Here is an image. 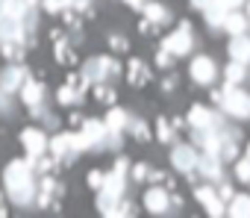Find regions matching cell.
Instances as JSON below:
<instances>
[{"label":"cell","mask_w":250,"mask_h":218,"mask_svg":"<svg viewBox=\"0 0 250 218\" xmlns=\"http://www.w3.org/2000/svg\"><path fill=\"white\" fill-rule=\"evenodd\" d=\"M127 171H130L127 156H118L115 171H109L106 183L97 189V209L103 215H115V206L124 200V192H127Z\"/></svg>","instance_id":"2"},{"label":"cell","mask_w":250,"mask_h":218,"mask_svg":"<svg viewBox=\"0 0 250 218\" xmlns=\"http://www.w3.org/2000/svg\"><path fill=\"white\" fill-rule=\"evenodd\" d=\"M174 133H177V127H174V121H168V118H159L156 121V139L159 142H174Z\"/></svg>","instance_id":"27"},{"label":"cell","mask_w":250,"mask_h":218,"mask_svg":"<svg viewBox=\"0 0 250 218\" xmlns=\"http://www.w3.org/2000/svg\"><path fill=\"white\" fill-rule=\"evenodd\" d=\"M227 215H250V195H232Z\"/></svg>","instance_id":"24"},{"label":"cell","mask_w":250,"mask_h":218,"mask_svg":"<svg viewBox=\"0 0 250 218\" xmlns=\"http://www.w3.org/2000/svg\"><path fill=\"white\" fill-rule=\"evenodd\" d=\"M0 212H6V206H3V197H0Z\"/></svg>","instance_id":"44"},{"label":"cell","mask_w":250,"mask_h":218,"mask_svg":"<svg viewBox=\"0 0 250 218\" xmlns=\"http://www.w3.org/2000/svg\"><path fill=\"white\" fill-rule=\"evenodd\" d=\"M103 124H106L109 133H124V130H127V124H130V112H127V109L112 106V109H109V115L103 118Z\"/></svg>","instance_id":"20"},{"label":"cell","mask_w":250,"mask_h":218,"mask_svg":"<svg viewBox=\"0 0 250 218\" xmlns=\"http://www.w3.org/2000/svg\"><path fill=\"white\" fill-rule=\"evenodd\" d=\"M218 3L224 6V9H238V6H244L247 0H218Z\"/></svg>","instance_id":"37"},{"label":"cell","mask_w":250,"mask_h":218,"mask_svg":"<svg viewBox=\"0 0 250 218\" xmlns=\"http://www.w3.org/2000/svg\"><path fill=\"white\" fill-rule=\"evenodd\" d=\"M197 174L206 177L209 183H221L224 180V159L215 156V153H203L200 151V156H197Z\"/></svg>","instance_id":"12"},{"label":"cell","mask_w":250,"mask_h":218,"mask_svg":"<svg viewBox=\"0 0 250 218\" xmlns=\"http://www.w3.org/2000/svg\"><path fill=\"white\" fill-rule=\"evenodd\" d=\"M3 186H6V197L18 206H27L36 200V186H39V174L33 171L30 159H12L3 168Z\"/></svg>","instance_id":"1"},{"label":"cell","mask_w":250,"mask_h":218,"mask_svg":"<svg viewBox=\"0 0 250 218\" xmlns=\"http://www.w3.org/2000/svg\"><path fill=\"white\" fill-rule=\"evenodd\" d=\"M224 33H229V36H244V33H250V18H247L244 12H238V9H229V12H227V21H224Z\"/></svg>","instance_id":"17"},{"label":"cell","mask_w":250,"mask_h":218,"mask_svg":"<svg viewBox=\"0 0 250 218\" xmlns=\"http://www.w3.org/2000/svg\"><path fill=\"white\" fill-rule=\"evenodd\" d=\"M162 88L171 91V88H174V77H165V80H162Z\"/></svg>","instance_id":"42"},{"label":"cell","mask_w":250,"mask_h":218,"mask_svg":"<svg viewBox=\"0 0 250 218\" xmlns=\"http://www.w3.org/2000/svg\"><path fill=\"white\" fill-rule=\"evenodd\" d=\"M21 145H24L27 156H42V153H47V136H44V130H39V127H24V130H21Z\"/></svg>","instance_id":"13"},{"label":"cell","mask_w":250,"mask_h":218,"mask_svg":"<svg viewBox=\"0 0 250 218\" xmlns=\"http://www.w3.org/2000/svg\"><path fill=\"white\" fill-rule=\"evenodd\" d=\"M145 209L153 212V215H165V212L171 209V195H168V189L150 186V189L145 192Z\"/></svg>","instance_id":"14"},{"label":"cell","mask_w":250,"mask_h":218,"mask_svg":"<svg viewBox=\"0 0 250 218\" xmlns=\"http://www.w3.org/2000/svg\"><path fill=\"white\" fill-rule=\"evenodd\" d=\"M235 177L241 180V183H250V159L244 156V159H235Z\"/></svg>","instance_id":"30"},{"label":"cell","mask_w":250,"mask_h":218,"mask_svg":"<svg viewBox=\"0 0 250 218\" xmlns=\"http://www.w3.org/2000/svg\"><path fill=\"white\" fill-rule=\"evenodd\" d=\"M44 94H47V88H44V83H39V80H27V83L21 86V100H24L30 109L42 106V103H44Z\"/></svg>","instance_id":"16"},{"label":"cell","mask_w":250,"mask_h":218,"mask_svg":"<svg viewBox=\"0 0 250 218\" xmlns=\"http://www.w3.org/2000/svg\"><path fill=\"white\" fill-rule=\"evenodd\" d=\"M147 177H150V165H145V162L133 165V180H136V183H145Z\"/></svg>","instance_id":"33"},{"label":"cell","mask_w":250,"mask_h":218,"mask_svg":"<svg viewBox=\"0 0 250 218\" xmlns=\"http://www.w3.org/2000/svg\"><path fill=\"white\" fill-rule=\"evenodd\" d=\"M103 183H106V171H97V168H94V171H88V186H91L94 192H97Z\"/></svg>","instance_id":"34"},{"label":"cell","mask_w":250,"mask_h":218,"mask_svg":"<svg viewBox=\"0 0 250 218\" xmlns=\"http://www.w3.org/2000/svg\"><path fill=\"white\" fill-rule=\"evenodd\" d=\"M109 44H112L115 53H127V50H130V42L124 39L121 33H112V36H109Z\"/></svg>","instance_id":"31"},{"label":"cell","mask_w":250,"mask_h":218,"mask_svg":"<svg viewBox=\"0 0 250 218\" xmlns=\"http://www.w3.org/2000/svg\"><path fill=\"white\" fill-rule=\"evenodd\" d=\"M227 12L229 9H224L218 0H212V3L203 9V15H206V24H209V30H224V21H227Z\"/></svg>","instance_id":"21"},{"label":"cell","mask_w":250,"mask_h":218,"mask_svg":"<svg viewBox=\"0 0 250 218\" xmlns=\"http://www.w3.org/2000/svg\"><path fill=\"white\" fill-rule=\"evenodd\" d=\"M162 47H165L168 53H174V56H186V53H191V47H194L191 27H188V24H180L174 33H168V39L162 42Z\"/></svg>","instance_id":"10"},{"label":"cell","mask_w":250,"mask_h":218,"mask_svg":"<svg viewBox=\"0 0 250 218\" xmlns=\"http://www.w3.org/2000/svg\"><path fill=\"white\" fill-rule=\"evenodd\" d=\"M0 112H6V115L12 112V100H9L6 91H0Z\"/></svg>","instance_id":"36"},{"label":"cell","mask_w":250,"mask_h":218,"mask_svg":"<svg viewBox=\"0 0 250 218\" xmlns=\"http://www.w3.org/2000/svg\"><path fill=\"white\" fill-rule=\"evenodd\" d=\"M188 74H191L194 83H200V86H212L215 77H218V65H215V59H209V56H194Z\"/></svg>","instance_id":"11"},{"label":"cell","mask_w":250,"mask_h":218,"mask_svg":"<svg viewBox=\"0 0 250 218\" xmlns=\"http://www.w3.org/2000/svg\"><path fill=\"white\" fill-rule=\"evenodd\" d=\"M186 121H188L191 130H200V133H221V130L229 127L218 112H212L209 106H191V112H188Z\"/></svg>","instance_id":"7"},{"label":"cell","mask_w":250,"mask_h":218,"mask_svg":"<svg viewBox=\"0 0 250 218\" xmlns=\"http://www.w3.org/2000/svg\"><path fill=\"white\" fill-rule=\"evenodd\" d=\"M56 100H59L62 106H77V103L83 100V94H80V91H77L74 86H68V83H65V86H62V88L56 91Z\"/></svg>","instance_id":"25"},{"label":"cell","mask_w":250,"mask_h":218,"mask_svg":"<svg viewBox=\"0 0 250 218\" xmlns=\"http://www.w3.org/2000/svg\"><path fill=\"white\" fill-rule=\"evenodd\" d=\"M74 6V0H44V9L47 12H65Z\"/></svg>","instance_id":"32"},{"label":"cell","mask_w":250,"mask_h":218,"mask_svg":"<svg viewBox=\"0 0 250 218\" xmlns=\"http://www.w3.org/2000/svg\"><path fill=\"white\" fill-rule=\"evenodd\" d=\"M197 156H200V151L194 145H177L171 151V165L191 180V177H197Z\"/></svg>","instance_id":"8"},{"label":"cell","mask_w":250,"mask_h":218,"mask_svg":"<svg viewBox=\"0 0 250 218\" xmlns=\"http://www.w3.org/2000/svg\"><path fill=\"white\" fill-rule=\"evenodd\" d=\"M229 59H232V62H241V65L250 62V36H247V33L229 39Z\"/></svg>","instance_id":"19"},{"label":"cell","mask_w":250,"mask_h":218,"mask_svg":"<svg viewBox=\"0 0 250 218\" xmlns=\"http://www.w3.org/2000/svg\"><path fill=\"white\" fill-rule=\"evenodd\" d=\"M224 77H227V86H241V83L247 80V65H241V62H229L227 71H224Z\"/></svg>","instance_id":"23"},{"label":"cell","mask_w":250,"mask_h":218,"mask_svg":"<svg viewBox=\"0 0 250 218\" xmlns=\"http://www.w3.org/2000/svg\"><path fill=\"white\" fill-rule=\"evenodd\" d=\"M142 12H145V18H147V21H153L156 27H159V24H168V21H171V9H165L162 3H156V0H150V3H145V9H142Z\"/></svg>","instance_id":"22"},{"label":"cell","mask_w":250,"mask_h":218,"mask_svg":"<svg viewBox=\"0 0 250 218\" xmlns=\"http://www.w3.org/2000/svg\"><path fill=\"white\" fill-rule=\"evenodd\" d=\"M56 59L62 65H74L77 56H74V44H65V42H56Z\"/></svg>","instance_id":"29"},{"label":"cell","mask_w":250,"mask_h":218,"mask_svg":"<svg viewBox=\"0 0 250 218\" xmlns=\"http://www.w3.org/2000/svg\"><path fill=\"white\" fill-rule=\"evenodd\" d=\"M247 159H250V148H247Z\"/></svg>","instance_id":"45"},{"label":"cell","mask_w":250,"mask_h":218,"mask_svg":"<svg viewBox=\"0 0 250 218\" xmlns=\"http://www.w3.org/2000/svg\"><path fill=\"white\" fill-rule=\"evenodd\" d=\"M91 97L100 103H115V91L109 83H91Z\"/></svg>","instance_id":"26"},{"label":"cell","mask_w":250,"mask_h":218,"mask_svg":"<svg viewBox=\"0 0 250 218\" xmlns=\"http://www.w3.org/2000/svg\"><path fill=\"white\" fill-rule=\"evenodd\" d=\"M118 74H121V65L112 56H91L83 65V77L88 83H112Z\"/></svg>","instance_id":"5"},{"label":"cell","mask_w":250,"mask_h":218,"mask_svg":"<svg viewBox=\"0 0 250 218\" xmlns=\"http://www.w3.org/2000/svg\"><path fill=\"white\" fill-rule=\"evenodd\" d=\"M209 3H212V0H191V6H194V9H200V12H203Z\"/></svg>","instance_id":"41"},{"label":"cell","mask_w":250,"mask_h":218,"mask_svg":"<svg viewBox=\"0 0 250 218\" xmlns=\"http://www.w3.org/2000/svg\"><path fill=\"white\" fill-rule=\"evenodd\" d=\"M127 80H130V86L142 88V86L150 83V68H147L142 59H130V62H127Z\"/></svg>","instance_id":"18"},{"label":"cell","mask_w":250,"mask_h":218,"mask_svg":"<svg viewBox=\"0 0 250 218\" xmlns=\"http://www.w3.org/2000/svg\"><path fill=\"white\" fill-rule=\"evenodd\" d=\"M174 59H177V56H174V53H168L165 47L156 53V65H159V68H171V65H174Z\"/></svg>","instance_id":"35"},{"label":"cell","mask_w":250,"mask_h":218,"mask_svg":"<svg viewBox=\"0 0 250 218\" xmlns=\"http://www.w3.org/2000/svg\"><path fill=\"white\" fill-rule=\"evenodd\" d=\"M124 3H127V6H133V9H139V12L145 9V0H124Z\"/></svg>","instance_id":"40"},{"label":"cell","mask_w":250,"mask_h":218,"mask_svg":"<svg viewBox=\"0 0 250 218\" xmlns=\"http://www.w3.org/2000/svg\"><path fill=\"white\" fill-rule=\"evenodd\" d=\"M47 153L56 159V162H74L80 153H83V148H80V139H77V133H56L50 142H47Z\"/></svg>","instance_id":"6"},{"label":"cell","mask_w":250,"mask_h":218,"mask_svg":"<svg viewBox=\"0 0 250 218\" xmlns=\"http://www.w3.org/2000/svg\"><path fill=\"white\" fill-rule=\"evenodd\" d=\"M77 139H80V148L83 151H94V153L97 151H118L121 148V133H109L106 124L97 121V118L83 121Z\"/></svg>","instance_id":"3"},{"label":"cell","mask_w":250,"mask_h":218,"mask_svg":"<svg viewBox=\"0 0 250 218\" xmlns=\"http://www.w3.org/2000/svg\"><path fill=\"white\" fill-rule=\"evenodd\" d=\"M27 80H30V68H24L21 62H9L3 71H0V91L15 94V91H21V86Z\"/></svg>","instance_id":"9"},{"label":"cell","mask_w":250,"mask_h":218,"mask_svg":"<svg viewBox=\"0 0 250 218\" xmlns=\"http://www.w3.org/2000/svg\"><path fill=\"white\" fill-rule=\"evenodd\" d=\"M244 6H247V12H244V15H247V18H250V0H247V3H244Z\"/></svg>","instance_id":"43"},{"label":"cell","mask_w":250,"mask_h":218,"mask_svg":"<svg viewBox=\"0 0 250 218\" xmlns=\"http://www.w3.org/2000/svg\"><path fill=\"white\" fill-rule=\"evenodd\" d=\"M139 30H142V33H145V36H150V33H153V30H156V24H153V21H147V18H145V21H142V24H139Z\"/></svg>","instance_id":"38"},{"label":"cell","mask_w":250,"mask_h":218,"mask_svg":"<svg viewBox=\"0 0 250 218\" xmlns=\"http://www.w3.org/2000/svg\"><path fill=\"white\" fill-rule=\"evenodd\" d=\"M194 200H197V203H203L209 215H227V206L221 203V197H218L215 186H200V189H194Z\"/></svg>","instance_id":"15"},{"label":"cell","mask_w":250,"mask_h":218,"mask_svg":"<svg viewBox=\"0 0 250 218\" xmlns=\"http://www.w3.org/2000/svg\"><path fill=\"white\" fill-rule=\"evenodd\" d=\"M218 103H221V109H224L229 118H238V121L250 118V94L241 91L238 86H224Z\"/></svg>","instance_id":"4"},{"label":"cell","mask_w":250,"mask_h":218,"mask_svg":"<svg viewBox=\"0 0 250 218\" xmlns=\"http://www.w3.org/2000/svg\"><path fill=\"white\" fill-rule=\"evenodd\" d=\"M127 130H130V133H133V136H136L139 142L150 139V127H147V124H145L142 118H133V115H130V124H127Z\"/></svg>","instance_id":"28"},{"label":"cell","mask_w":250,"mask_h":218,"mask_svg":"<svg viewBox=\"0 0 250 218\" xmlns=\"http://www.w3.org/2000/svg\"><path fill=\"white\" fill-rule=\"evenodd\" d=\"M218 197H221V200H229V197H232V186H227V183H224V186L218 189Z\"/></svg>","instance_id":"39"}]
</instances>
